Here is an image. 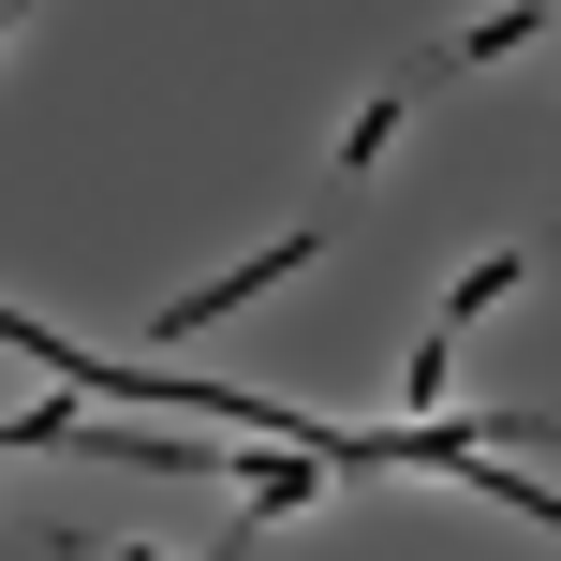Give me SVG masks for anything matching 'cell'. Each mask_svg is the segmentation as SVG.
Returning a JSON list of instances; mask_svg holds the SVG:
<instances>
[{"label":"cell","mask_w":561,"mask_h":561,"mask_svg":"<svg viewBox=\"0 0 561 561\" xmlns=\"http://www.w3.org/2000/svg\"><path fill=\"white\" fill-rule=\"evenodd\" d=\"M399 118H414V89H385V104L340 134V178H369V163H385V148H399Z\"/></svg>","instance_id":"cell-2"},{"label":"cell","mask_w":561,"mask_h":561,"mask_svg":"<svg viewBox=\"0 0 561 561\" xmlns=\"http://www.w3.org/2000/svg\"><path fill=\"white\" fill-rule=\"evenodd\" d=\"M310 252H325V237H280V252H252V266H237V280H193V296H178V310H163V340H193V325H207V310H252V296H266V280H296Z\"/></svg>","instance_id":"cell-1"},{"label":"cell","mask_w":561,"mask_h":561,"mask_svg":"<svg viewBox=\"0 0 561 561\" xmlns=\"http://www.w3.org/2000/svg\"><path fill=\"white\" fill-rule=\"evenodd\" d=\"M0 30H15V15H0Z\"/></svg>","instance_id":"cell-3"}]
</instances>
